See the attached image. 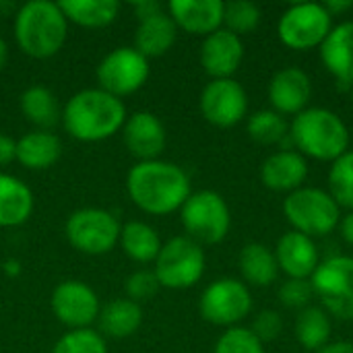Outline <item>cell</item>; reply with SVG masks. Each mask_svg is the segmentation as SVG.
Segmentation results:
<instances>
[{
    "label": "cell",
    "mask_w": 353,
    "mask_h": 353,
    "mask_svg": "<svg viewBox=\"0 0 353 353\" xmlns=\"http://www.w3.org/2000/svg\"><path fill=\"white\" fill-rule=\"evenodd\" d=\"M339 232H341V238L353 246V211H350L345 217H341L339 221Z\"/></svg>",
    "instance_id": "60d3db41"
},
{
    "label": "cell",
    "mask_w": 353,
    "mask_h": 353,
    "mask_svg": "<svg viewBox=\"0 0 353 353\" xmlns=\"http://www.w3.org/2000/svg\"><path fill=\"white\" fill-rule=\"evenodd\" d=\"M118 219L103 209H81L74 211L66 221L68 242L85 254H105L120 238Z\"/></svg>",
    "instance_id": "8fae6325"
},
{
    "label": "cell",
    "mask_w": 353,
    "mask_h": 353,
    "mask_svg": "<svg viewBox=\"0 0 353 353\" xmlns=\"http://www.w3.org/2000/svg\"><path fill=\"white\" fill-rule=\"evenodd\" d=\"M352 105H353V87H352Z\"/></svg>",
    "instance_id": "f6af8a7d"
},
{
    "label": "cell",
    "mask_w": 353,
    "mask_h": 353,
    "mask_svg": "<svg viewBox=\"0 0 353 353\" xmlns=\"http://www.w3.org/2000/svg\"><path fill=\"white\" fill-rule=\"evenodd\" d=\"M201 112L207 122L232 128L248 112V95L234 79H213L201 93Z\"/></svg>",
    "instance_id": "4fadbf2b"
},
{
    "label": "cell",
    "mask_w": 353,
    "mask_h": 353,
    "mask_svg": "<svg viewBox=\"0 0 353 353\" xmlns=\"http://www.w3.org/2000/svg\"><path fill=\"white\" fill-rule=\"evenodd\" d=\"M308 178V161L302 153L281 149L271 153L261 165V182L273 192H294Z\"/></svg>",
    "instance_id": "ac0fdd59"
},
{
    "label": "cell",
    "mask_w": 353,
    "mask_h": 353,
    "mask_svg": "<svg viewBox=\"0 0 353 353\" xmlns=\"http://www.w3.org/2000/svg\"><path fill=\"white\" fill-rule=\"evenodd\" d=\"M14 37L27 56L50 58L66 41V17L54 2L31 0L14 17Z\"/></svg>",
    "instance_id": "277c9868"
},
{
    "label": "cell",
    "mask_w": 353,
    "mask_h": 353,
    "mask_svg": "<svg viewBox=\"0 0 353 353\" xmlns=\"http://www.w3.org/2000/svg\"><path fill=\"white\" fill-rule=\"evenodd\" d=\"M223 2L221 0H172L170 17L176 27L192 35H211L223 25Z\"/></svg>",
    "instance_id": "d6986e66"
},
{
    "label": "cell",
    "mask_w": 353,
    "mask_h": 353,
    "mask_svg": "<svg viewBox=\"0 0 353 353\" xmlns=\"http://www.w3.org/2000/svg\"><path fill=\"white\" fill-rule=\"evenodd\" d=\"M182 225L199 244H219L232 225V215L225 199L215 190H201L182 205Z\"/></svg>",
    "instance_id": "ba28073f"
},
{
    "label": "cell",
    "mask_w": 353,
    "mask_h": 353,
    "mask_svg": "<svg viewBox=\"0 0 353 353\" xmlns=\"http://www.w3.org/2000/svg\"><path fill=\"white\" fill-rule=\"evenodd\" d=\"M246 130H248V137L259 145H281L290 137L288 120L273 110L254 112L248 118Z\"/></svg>",
    "instance_id": "4dcf8cb0"
},
{
    "label": "cell",
    "mask_w": 353,
    "mask_h": 353,
    "mask_svg": "<svg viewBox=\"0 0 353 353\" xmlns=\"http://www.w3.org/2000/svg\"><path fill=\"white\" fill-rule=\"evenodd\" d=\"M153 273L163 288L188 290L196 285L205 273V252L201 244L188 236L172 238L165 246H161Z\"/></svg>",
    "instance_id": "52a82bcc"
},
{
    "label": "cell",
    "mask_w": 353,
    "mask_h": 353,
    "mask_svg": "<svg viewBox=\"0 0 353 353\" xmlns=\"http://www.w3.org/2000/svg\"><path fill=\"white\" fill-rule=\"evenodd\" d=\"M290 139L298 153L319 161H335L350 151L347 124L327 108H306L294 116Z\"/></svg>",
    "instance_id": "3957f363"
},
{
    "label": "cell",
    "mask_w": 353,
    "mask_h": 353,
    "mask_svg": "<svg viewBox=\"0 0 353 353\" xmlns=\"http://www.w3.org/2000/svg\"><path fill=\"white\" fill-rule=\"evenodd\" d=\"M312 298H314V290H312L310 279H288L279 288V302L285 308L304 310L308 308Z\"/></svg>",
    "instance_id": "d590c367"
},
{
    "label": "cell",
    "mask_w": 353,
    "mask_h": 353,
    "mask_svg": "<svg viewBox=\"0 0 353 353\" xmlns=\"http://www.w3.org/2000/svg\"><path fill=\"white\" fill-rule=\"evenodd\" d=\"M273 252L279 271H283L288 279H310L321 265V252L314 240L294 230L279 238Z\"/></svg>",
    "instance_id": "2e32d148"
},
{
    "label": "cell",
    "mask_w": 353,
    "mask_h": 353,
    "mask_svg": "<svg viewBox=\"0 0 353 353\" xmlns=\"http://www.w3.org/2000/svg\"><path fill=\"white\" fill-rule=\"evenodd\" d=\"M52 353H108V350L99 333L91 329H77L66 333L54 345Z\"/></svg>",
    "instance_id": "e575fe53"
},
{
    "label": "cell",
    "mask_w": 353,
    "mask_h": 353,
    "mask_svg": "<svg viewBox=\"0 0 353 353\" xmlns=\"http://www.w3.org/2000/svg\"><path fill=\"white\" fill-rule=\"evenodd\" d=\"M33 194L21 180L0 174V228H14L29 219Z\"/></svg>",
    "instance_id": "603a6c76"
},
{
    "label": "cell",
    "mask_w": 353,
    "mask_h": 353,
    "mask_svg": "<svg viewBox=\"0 0 353 353\" xmlns=\"http://www.w3.org/2000/svg\"><path fill=\"white\" fill-rule=\"evenodd\" d=\"M331 331H333L331 319L319 306H308V308L300 310L296 325H294L296 339L302 345V350H306V352L316 353L319 350H323L331 339Z\"/></svg>",
    "instance_id": "83f0119b"
},
{
    "label": "cell",
    "mask_w": 353,
    "mask_h": 353,
    "mask_svg": "<svg viewBox=\"0 0 353 353\" xmlns=\"http://www.w3.org/2000/svg\"><path fill=\"white\" fill-rule=\"evenodd\" d=\"M242 58L244 43L240 35L223 27L207 35L201 46V64L213 79H232V74L240 68Z\"/></svg>",
    "instance_id": "e0dca14e"
},
{
    "label": "cell",
    "mask_w": 353,
    "mask_h": 353,
    "mask_svg": "<svg viewBox=\"0 0 353 353\" xmlns=\"http://www.w3.org/2000/svg\"><path fill=\"white\" fill-rule=\"evenodd\" d=\"M6 58H8V50H6L4 39H0V70H2V68H4V64H6Z\"/></svg>",
    "instance_id": "ee69618b"
},
{
    "label": "cell",
    "mask_w": 353,
    "mask_h": 353,
    "mask_svg": "<svg viewBox=\"0 0 353 353\" xmlns=\"http://www.w3.org/2000/svg\"><path fill=\"white\" fill-rule=\"evenodd\" d=\"M124 143L134 157L153 161L165 149V128L151 112H137L124 126Z\"/></svg>",
    "instance_id": "ffe728a7"
},
{
    "label": "cell",
    "mask_w": 353,
    "mask_h": 353,
    "mask_svg": "<svg viewBox=\"0 0 353 353\" xmlns=\"http://www.w3.org/2000/svg\"><path fill=\"white\" fill-rule=\"evenodd\" d=\"M159 281L155 277L153 271H137L126 279V294L132 302H141V300H151L157 290H159Z\"/></svg>",
    "instance_id": "8d00e7d4"
},
{
    "label": "cell",
    "mask_w": 353,
    "mask_h": 353,
    "mask_svg": "<svg viewBox=\"0 0 353 353\" xmlns=\"http://www.w3.org/2000/svg\"><path fill=\"white\" fill-rule=\"evenodd\" d=\"M310 283L327 314L353 321V256L337 254L323 261Z\"/></svg>",
    "instance_id": "9c48e42d"
},
{
    "label": "cell",
    "mask_w": 353,
    "mask_h": 353,
    "mask_svg": "<svg viewBox=\"0 0 353 353\" xmlns=\"http://www.w3.org/2000/svg\"><path fill=\"white\" fill-rule=\"evenodd\" d=\"M149 79V62L132 48H118L110 52L97 66V81L101 91L120 97L130 95Z\"/></svg>",
    "instance_id": "7c38bea8"
},
{
    "label": "cell",
    "mask_w": 353,
    "mask_h": 353,
    "mask_svg": "<svg viewBox=\"0 0 353 353\" xmlns=\"http://www.w3.org/2000/svg\"><path fill=\"white\" fill-rule=\"evenodd\" d=\"M223 23H225V29L236 35L250 33L261 23V8L248 0L228 2L223 6Z\"/></svg>",
    "instance_id": "d6a6232c"
},
{
    "label": "cell",
    "mask_w": 353,
    "mask_h": 353,
    "mask_svg": "<svg viewBox=\"0 0 353 353\" xmlns=\"http://www.w3.org/2000/svg\"><path fill=\"white\" fill-rule=\"evenodd\" d=\"M143 323V310L132 300H114L99 312V329L114 337L124 339L139 331Z\"/></svg>",
    "instance_id": "4316f807"
},
{
    "label": "cell",
    "mask_w": 353,
    "mask_h": 353,
    "mask_svg": "<svg viewBox=\"0 0 353 353\" xmlns=\"http://www.w3.org/2000/svg\"><path fill=\"white\" fill-rule=\"evenodd\" d=\"M316 353H353L352 341H335V343H327L323 350Z\"/></svg>",
    "instance_id": "b9f144b4"
},
{
    "label": "cell",
    "mask_w": 353,
    "mask_h": 353,
    "mask_svg": "<svg viewBox=\"0 0 353 353\" xmlns=\"http://www.w3.org/2000/svg\"><path fill=\"white\" fill-rule=\"evenodd\" d=\"M52 310L66 327L87 329L99 316V300L85 283L64 281L52 294Z\"/></svg>",
    "instance_id": "5bb4252c"
},
{
    "label": "cell",
    "mask_w": 353,
    "mask_h": 353,
    "mask_svg": "<svg viewBox=\"0 0 353 353\" xmlns=\"http://www.w3.org/2000/svg\"><path fill=\"white\" fill-rule=\"evenodd\" d=\"M250 331H252V333L259 337V341L265 345V343H269V341H275V339L281 335V331H283V319H281V314L275 312V310H261V312L256 314V319H254Z\"/></svg>",
    "instance_id": "74e56055"
},
{
    "label": "cell",
    "mask_w": 353,
    "mask_h": 353,
    "mask_svg": "<svg viewBox=\"0 0 353 353\" xmlns=\"http://www.w3.org/2000/svg\"><path fill=\"white\" fill-rule=\"evenodd\" d=\"M58 6L66 19L89 29L114 23L120 12L118 0H62Z\"/></svg>",
    "instance_id": "484cf974"
},
{
    "label": "cell",
    "mask_w": 353,
    "mask_h": 353,
    "mask_svg": "<svg viewBox=\"0 0 353 353\" xmlns=\"http://www.w3.org/2000/svg\"><path fill=\"white\" fill-rule=\"evenodd\" d=\"M283 215L294 232H300L308 238H319L339 228L341 207L327 190L302 186L285 196Z\"/></svg>",
    "instance_id": "5b68a950"
},
{
    "label": "cell",
    "mask_w": 353,
    "mask_h": 353,
    "mask_svg": "<svg viewBox=\"0 0 353 353\" xmlns=\"http://www.w3.org/2000/svg\"><path fill=\"white\" fill-rule=\"evenodd\" d=\"M157 12H161V4H157L153 0H145V2H139L137 4V14H139L141 21L143 19H149V17H153Z\"/></svg>",
    "instance_id": "ab89813d"
},
{
    "label": "cell",
    "mask_w": 353,
    "mask_h": 353,
    "mask_svg": "<svg viewBox=\"0 0 353 353\" xmlns=\"http://www.w3.org/2000/svg\"><path fill=\"white\" fill-rule=\"evenodd\" d=\"M213 353H267L259 337L244 327L228 329L215 343Z\"/></svg>",
    "instance_id": "836d02e7"
},
{
    "label": "cell",
    "mask_w": 353,
    "mask_h": 353,
    "mask_svg": "<svg viewBox=\"0 0 353 353\" xmlns=\"http://www.w3.org/2000/svg\"><path fill=\"white\" fill-rule=\"evenodd\" d=\"M14 151H17V143L10 141L8 137L0 134V163H8L14 159Z\"/></svg>",
    "instance_id": "f35d334b"
},
{
    "label": "cell",
    "mask_w": 353,
    "mask_h": 353,
    "mask_svg": "<svg viewBox=\"0 0 353 353\" xmlns=\"http://www.w3.org/2000/svg\"><path fill=\"white\" fill-rule=\"evenodd\" d=\"M325 8L331 12V17H335L337 12L341 14V12L353 8V2L352 0H329V2H325Z\"/></svg>",
    "instance_id": "7bdbcfd3"
},
{
    "label": "cell",
    "mask_w": 353,
    "mask_h": 353,
    "mask_svg": "<svg viewBox=\"0 0 353 353\" xmlns=\"http://www.w3.org/2000/svg\"><path fill=\"white\" fill-rule=\"evenodd\" d=\"M321 60L339 83L353 87V21L339 23L331 29L321 46Z\"/></svg>",
    "instance_id": "44dd1931"
},
{
    "label": "cell",
    "mask_w": 353,
    "mask_h": 353,
    "mask_svg": "<svg viewBox=\"0 0 353 353\" xmlns=\"http://www.w3.org/2000/svg\"><path fill=\"white\" fill-rule=\"evenodd\" d=\"M267 93L273 112L281 116H298L310 103L312 81L306 70L298 66H285L271 77Z\"/></svg>",
    "instance_id": "9a60e30c"
},
{
    "label": "cell",
    "mask_w": 353,
    "mask_h": 353,
    "mask_svg": "<svg viewBox=\"0 0 353 353\" xmlns=\"http://www.w3.org/2000/svg\"><path fill=\"white\" fill-rule=\"evenodd\" d=\"M339 207L353 211V151L333 161L329 170V190Z\"/></svg>",
    "instance_id": "1f68e13d"
},
{
    "label": "cell",
    "mask_w": 353,
    "mask_h": 353,
    "mask_svg": "<svg viewBox=\"0 0 353 353\" xmlns=\"http://www.w3.org/2000/svg\"><path fill=\"white\" fill-rule=\"evenodd\" d=\"M333 29V17L319 2H298L283 10L277 23V33L290 50L306 52L321 48Z\"/></svg>",
    "instance_id": "8992f818"
},
{
    "label": "cell",
    "mask_w": 353,
    "mask_h": 353,
    "mask_svg": "<svg viewBox=\"0 0 353 353\" xmlns=\"http://www.w3.org/2000/svg\"><path fill=\"white\" fill-rule=\"evenodd\" d=\"M62 153V145L56 134L48 130H35L25 134L17 143L14 157L21 161V165L29 170H48L58 161Z\"/></svg>",
    "instance_id": "cb8c5ba5"
},
{
    "label": "cell",
    "mask_w": 353,
    "mask_h": 353,
    "mask_svg": "<svg viewBox=\"0 0 353 353\" xmlns=\"http://www.w3.org/2000/svg\"><path fill=\"white\" fill-rule=\"evenodd\" d=\"M176 23L170 14H165L163 10L143 19L139 29H137V52L143 54L145 58H155V56H163L176 41Z\"/></svg>",
    "instance_id": "7402d4cb"
},
{
    "label": "cell",
    "mask_w": 353,
    "mask_h": 353,
    "mask_svg": "<svg viewBox=\"0 0 353 353\" xmlns=\"http://www.w3.org/2000/svg\"><path fill=\"white\" fill-rule=\"evenodd\" d=\"M201 316L217 327H234L252 310V296L240 279L223 277L213 281L201 296Z\"/></svg>",
    "instance_id": "30bf717a"
},
{
    "label": "cell",
    "mask_w": 353,
    "mask_h": 353,
    "mask_svg": "<svg viewBox=\"0 0 353 353\" xmlns=\"http://www.w3.org/2000/svg\"><path fill=\"white\" fill-rule=\"evenodd\" d=\"M120 240H122L124 252L137 263L155 261L161 250V240H159L157 232L143 221L126 223L120 232Z\"/></svg>",
    "instance_id": "f1b7e54d"
},
{
    "label": "cell",
    "mask_w": 353,
    "mask_h": 353,
    "mask_svg": "<svg viewBox=\"0 0 353 353\" xmlns=\"http://www.w3.org/2000/svg\"><path fill=\"white\" fill-rule=\"evenodd\" d=\"M238 265H240V273H242L244 281H248L250 285H256V288L271 285L279 275L275 252L267 244H261V242L246 244L240 250Z\"/></svg>",
    "instance_id": "d4e9b609"
},
{
    "label": "cell",
    "mask_w": 353,
    "mask_h": 353,
    "mask_svg": "<svg viewBox=\"0 0 353 353\" xmlns=\"http://www.w3.org/2000/svg\"><path fill=\"white\" fill-rule=\"evenodd\" d=\"M126 188L137 207L151 215H168L182 209L190 196V180L182 168L170 161H141L128 172Z\"/></svg>",
    "instance_id": "6da1fadb"
},
{
    "label": "cell",
    "mask_w": 353,
    "mask_h": 353,
    "mask_svg": "<svg viewBox=\"0 0 353 353\" xmlns=\"http://www.w3.org/2000/svg\"><path fill=\"white\" fill-rule=\"evenodd\" d=\"M21 110L25 118L39 128L54 126L60 116L56 97L46 87H29L21 97Z\"/></svg>",
    "instance_id": "f546056e"
},
{
    "label": "cell",
    "mask_w": 353,
    "mask_h": 353,
    "mask_svg": "<svg viewBox=\"0 0 353 353\" xmlns=\"http://www.w3.org/2000/svg\"><path fill=\"white\" fill-rule=\"evenodd\" d=\"M126 118L122 101L101 89H85L72 95L64 108L62 122L70 137L87 143L112 137Z\"/></svg>",
    "instance_id": "7a4b0ae2"
}]
</instances>
